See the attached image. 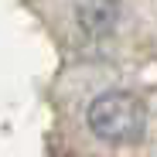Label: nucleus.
I'll return each instance as SVG.
<instances>
[{"mask_svg": "<svg viewBox=\"0 0 157 157\" xmlns=\"http://www.w3.org/2000/svg\"><path fill=\"white\" fill-rule=\"evenodd\" d=\"M89 130L106 144H137L147 133V106L130 92H102L89 106Z\"/></svg>", "mask_w": 157, "mask_h": 157, "instance_id": "1", "label": "nucleus"}, {"mask_svg": "<svg viewBox=\"0 0 157 157\" xmlns=\"http://www.w3.org/2000/svg\"><path fill=\"white\" fill-rule=\"evenodd\" d=\"M78 24L89 34H106L116 24V0H82L78 4Z\"/></svg>", "mask_w": 157, "mask_h": 157, "instance_id": "2", "label": "nucleus"}]
</instances>
